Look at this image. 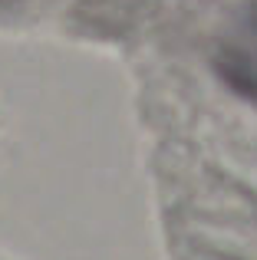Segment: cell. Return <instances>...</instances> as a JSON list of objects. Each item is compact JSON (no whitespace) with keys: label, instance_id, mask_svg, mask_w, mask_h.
Instances as JSON below:
<instances>
[{"label":"cell","instance_id":"cell-1","mask_svg":"<svg viewBox=\"0 0 257 260\" xmlns=\"http://www.w3.org/2000/svg\"><path fill=\"white\" fill-rule=\"evenodd\" d=\"M211 66L238 99L257 106V4L241 10L218 37Z\"/></svg>","mask_w":257,"mask_h":260}]
</instances>
